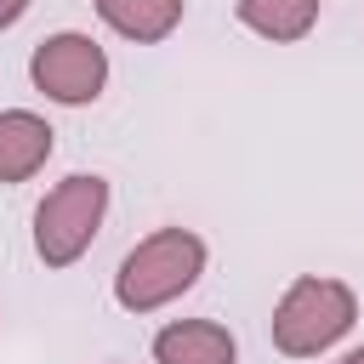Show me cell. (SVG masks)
I'll list each match as a JSON object with an SVG mask.
<instances>
[{"instance_id": "obj_6", "label": "cell", "mask_w": 364, "mask_h": 364, "mask_svg": "<svg viewBox=\"0 0 364 364\" xmlns=\"http://www.w3.org/2000/svg\"><path fill=\"white\" fill-rule=\"evenodd\" d=\"M154 358L159 364H233L239 347L216 318H176L154 336Z\"/></svg>"}, {"instance_id": "obj_5", "label": "cell", "mask_w": 364, "mask_h": 364, "mask_svg": "<svg viewBox=\"0 0 364 364\" xmlns=\"http://www.w3.org/2000/svg\"><path fill=\"white\" fill-rule=\"evenodd\" d=\"M51 125L28 108H6L0 114V182H28L46 159H51Z\"/></svg>"}, {"instance_id": "obj_3", "label": "cell", "mask_w": 364, "mask_h": 364, "mask_svg": "<svg viewBox=\"0 0 364 364\" xmlns=\"http://www.w3.org/2000/svg\"><path fill=\"white\" fill-rule=\"evenodd\" d=\"M102 210H108V182L97 171H74L68 182H57L40 199V210H34V250H40V262L46 267H74L91 250V239L102 228Z\"/></svg>"}, {"instance_id": "obj_1", "label": "cell", "mask_w": 364, "mask_h": 364, "mask_svg": "<svg viewBox=\"0 0 364 364\" xmlns=\"http://www.w3.org/2000/svg\"><path fill=\"white\" fill-rule=\"evenodd\" d=\"M199 273H205V239L188 228H159L119 262L114 296L125 313H154V307L176 301L182 290H193Z\"/></svg>"}, {"instance_id": "obj_9", "label": "cell", "mask_w": 364, "mask_h": 364, "mask_svg": "<svg viewBox=\"0 0 364 364\" xmlns=\"http://www.w3.org/2000/svg\"><path fill=\"white\" fill-rule=\"evenodd\" d=\"M23 11H28V0H0V28H11Z\"/></svg>"}, {"instance_id": "obj_4", "label": "cell", "mask_w": 364, "mask_h": 364, "mask_svg": "<svg viewBox=\"0 0 364 364\" xmlns=\"http://www.w3.org/2000/svg\"><path fill=\"white\" fill-rule=\"evenodd\" d=\"M28 80H34L51 102H68V108L97 102V97H102V80H108V51H102L91 34H74V28H68V34H51V40L34 46Z\"/></svg>"}, {"instance_id": "obj_2", "label": "cell", "mask_w": 364, "mask_h": 364, "mask_svg": "<svg viewBox=\"0 0 364 364\" xmlns=\"http://www.w3.org/2000/svg\"><path fill=\"white\" fill-rule=\"evenodd\" d=\"M353 318H358L353 290H347L341 279L307 273V279H296V284L279 296V307H273V347L290 353V358H313V353L336 347V341L353 330Z\"/></svg>"}, {"instance_id": "obj_10", "label": "cell", "mask_w": 364, "mask_h": 364, "mask_svg": "<svg viewBox=\"0 0 364 364\" xmlns=\"http://www.w3.org/2000/svg\"><path fill=\"white\" fill-rule=\"evenodd\" d=\"M336 364H364V347H353L347 358H336Z\"/></svg>"}, {"instance_id": "obj_8", "label": "cell", "mask_w": 364, "mask_h": 364, "mask_svg": "<svg viewBox=\"0 0 364 364\" xmlns=\"http://www.w3.org/2000/svg\"><path fill=\"white\" fill-rule=\"evenodd\" d=\"M239 23L262 40H301L318 23V0H239Z\"/></svg>"}, {"instance_id": "obj_7", "label": "cell", "mask_w": 364, "mask_h": 364, "mask_svg": "<svg viewBox=\"0 0 364 364\" xmlns=\"http://www.w3.org/2000/svg\"><path fill=\"white\" fill-rule=\"evenodd\" d=\"M182 6L188 0H97V17L114 34H125L136 46H154V40H165L182 23Z\"/></svg>"}]
</instances>
